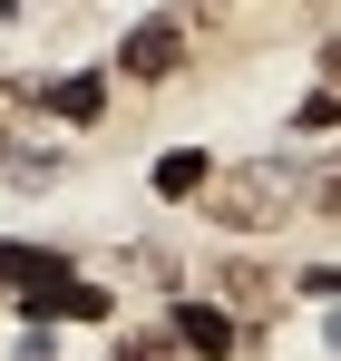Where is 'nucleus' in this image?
Listing matches in <instances>:
<instances>
[{
  "mask_svg": "<svg viewBox=\"0 0 341 361\" xmlns=\"http://www.w3.org/2000/svg\"><path fill=\"white\" fill-rule=\"evenodd\" d=\"M312 68H322V88H341V30H322V49H312Z\"/></svg>",
  "mask_w": 341,
  "mask_h": 361,
  "instance_id": "obj_14",
  "label": "nucleus"
},
{
  "mask_svg": "<svg viewBox=\"0 0 341 361\" xmlns=\"http://www.w3.org/2000/svg\"><path fill=\"white\" fill-rule=\"evenodd\" d=\"M302 195H312V166H292V157H234V166H215V185H205V225L264 244V235H292Z\"/></svg>",
  "mask_w": 341,
  "mask_h": 361,
  "instance_id": "obj_1",
  "label": "nucleus"
},
{
  "mask_svg": "<svg viewBox=\"0 0 341 361\" xmlns=\"http://www.w3.org/2000/svg\"><path fill=\"white\" fill-rule=\"evenodd\" d=\"M108 108H117V68H58V78H39V118L68 127V137L108 127Z\"/></svg>",
  "mask_w": 341,
  "mask_h": 361,
  "instance_id": "obj_5",
  "label": "nucleus"
},
{
  "mask_svg": "<svg viewBox=\"0 0 341 361\" xmlns=\"http://www.w3.org/2000/svg\"><path fill=\"white\" fill-rule=\"evenodd\" d=\"M292 293H322V302H341V264H302V274H292Z\"/></svg>",
  "mask_w": 341,
  "mask_h": 361,
  "instance_id": "obj_13",
  "label": "nucleus"
},
{
  "mask_svg": "<svg viewBox=\"0 0 341 361\" xmlns=\"http://www.w3.org/2000/svg\"><path fill=\"white\" fill-rule=\"evenodd\" d=\"M205 283H215V302H225L234 322H254V332H273V322L292 312V274H283V264H264V254H215Z\"/></svg>",
  "mask_w": 341,
  "mask_h": 361,
  "instance_id": "obj_3",
  "label": "nucleus"
},
{
  "mask_svg": "<svg viewBox=\"0 0 341 361\" xmlns=\"http://www.w3.org/2000/svg\"><path fill=\"white\" fill-rule=\"evenodd\" d=\"M117 88H166L195 68V30H185V10H156V20H127V39H117Z\"/></svg>",
  "mask_w": 341,
  "mask_h": 361,
  "instance_id": "obj_2",
  "label": "nucleus"
},
{
  "mask_svg": "<svg viewBox=\"0 0 341 361\" xmlns=\"http://www.w3.org/2000/svg\"><path fill=\"white\" fill-rule=\"evenodd\" d=\"M0 283H10V293H49V283H78V254H58V244H20V235H0Z\"/></svg>",
  "mask_w": 341,
  "mask_h": 361,
  "instance_id": "obj_6",
  "label": "nucleus"
},
{
  "mask_svg": "<svg viewBox=\"0 0 341 361\" xmlns=\"http://www.w3.org/2000/svg\"><path fill=\"white\" fill-rule=\"evenodd\" d=\"M108 361H195V352L175 342L166 322H127V332H108Z\"/></svg>",
  "mask_w": 341,
  "mask_h": 361,
  "instance_id": "obj_8",
  "label": "nucleus"
},
{
  "mask_svg": "<svg viewBox=\"0 0 341 361\" xmlns=\"http://www.w3.org/2000/svg\"><path fill=\"white\" fill-rule=\"evenodd\" d=\"M166 332H175L195 361H244L254 342H264V332H254V322H234L215 293H175V302H166Z\"/></svg>",
  "mask_w": 341,
  "mask_h": 361,
  "instance_id": "obj_4",
  "label": "nucleus"
},
{
  "mask_svg": "<svg viewBox=\"0 0 341 361\" xmlns=\"http://www.w3.org/2000/svg\"><path fill=\"white\" fill-rule=\"evenodd\" d=\"M0 185H58V157H49V147H20V137H0Z\"/></svg>",
  "mask_w": 341,
  "mask_h": 361,
  "instance_id": "obj_10",
  "label": "nucleus"
},
{
  "mask_svg": "<svg viewBox=\"0 0 341 361\" xmlns=\"http://www.w3.org/2000/svg\"><path fill=\"white\" fill-rule=\"evenodd\" d=\"M117 274H127V283H137V274H147V283H156V293H195V283H185V264H175V254H166V244H127V264H117Z\"/></svg>",
  "mask_w": 341,
  "mask_h": 361,
  "instance_id": "obj_9",
  "label": "nucleus"
},
{
  "mask_svg": "<svg viewBox=\"0 0 341 361\" xmlns=\"http://www.w3.org/2000/svg\"><path fill=\"white\" fill-rule=\"evenodd\" d=\"M292 137H341V88H312L292 108Z\"/></svg>",
  "mask_w": 341,
  "mask_h": 361,
  "instance_id": "obj_12",
  "label": "nucleus"
},
{
  "mask_svg": "<svg viewBox=\"0 0 341 361\" xmlns=\"http://www.w3.org/2000/svg\"><path fill=\"white\" fill-rule=\"evenodd\" d=\"M302 215H312V225H332V235H341V147L322 157V166H312V195H302Z\"/></svg>",
  "mask_w": 341,
  "mask_h": 361,
  "instance_id": "obj_11",
  "label": "nucleus"
},
{
  "mask_svg": "<svg viewBox=\"0 0 341 361\" xmlns=\"http://www.w3.org/2000/svg\"><path fill=\"white\" fill-rule=\"evenodd\" d=\"M147 185H156V205H205V185H215V157H205V147H166V157L147 166Z\"/></svg>",
  "mask_w": 341,
  "mask_h": 361,
  "instance_id": "obj_7",
  "label": "nucleus"
}]
</instances>
